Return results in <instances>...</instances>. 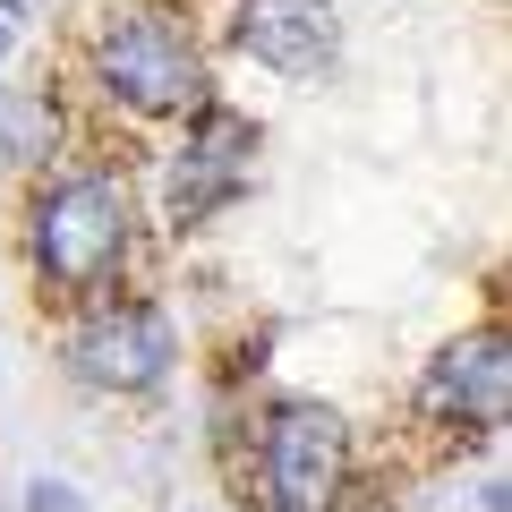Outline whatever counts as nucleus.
I'll return each mask as SVG.
<instances>
[{
  "mask_svg": "<svg viewBox=\"0 0 512 512\" xmlns=\"http://www.w3.org/2000/svg\"><path fill=\"white\" fill-rule=\"evenodd\" d=\"M26 256L52 299H94L128 265V188L111 171H69L26 205Z\"/></svg>",
  "mask_w": 512,
  "mask_h": 512,
  "instance_id": "obj_1",
  "label": "nucleus"
},
{
  "mask_svg": "<svg viewBox=\"0 0 512 512\" xmlns=\"http://www.w3.org/2000/svg\"><path fill=\"white\" fill-rule=\"evenodd\" d=\"M86 60H94V86L120 111H137V120H171V111L205 103V52L188 35V18H171V9H146V0L111 9L94 26Z\"/></svg>",
  "mask_w": 512,
  "mask_h": 512,
  "instance_id": "obj_2",
  "label": "nucleus"
},
{
  "mask_svg": "<svg viewBox=\"0 0 512 512\" xmlns=\"http://www.w3.org/2000/svg\"><path fill=\"white\" fill-rule=\"evenodd\" d=\"M256 154H265V128H256L248 111H231V103H197L188 111V137H180V154H171V171H163L171 231H197V222H214L222 205L248 197Z\"/></svg>",
  "mask_w": 512,
  "mask_h": 512,
  "instance_id": "obj_3",
  "label": "nucleus"
},
{
  "mask_svg": "<svg viewBox=\"0 0 512 512\" xmlns=\"http://www.w3.org/2000/svg\"><path fill=\"white\" fill-rule=\"evenodd\" d=\"M350 487V419L333 402H274L265 410V504L274 512H333Z\"/></svg>",
  "mask_w": 512,
  "mask_h": 512,
  "instance_id": "obj_4",
  "label": "nucleus"
},
{
  "mask_svg": "<svg viewBox=\"0 0 512 512\" xmlns=\"http://www.w3.org/2000/svg\"><path fill=\"white\" fill-rule=\"evenodd\" d=\"M171 316L154 299H94L69 333V367L94 393H154L171 376Z\"/></svg>",
  "mask_w": 512,
  "mask_h": 512,
  "instance_id": "obj_5",
  "label": "nucleus"
},
{
  "mask_svg": "<svg viewBox=\"0 0 512 512\" xmlns=\"http://www.w3.org/2000/svg\"><path fill=\"white\" fill-rule=\"evenodd\" d=\"M419 410H436L444 427L495 436L504 410H512V342H504V325H478V333H461V342H444L436 359H427V376H419Z\"/></svg>",
  "mask_w": 512,
  "mask_h": 512,
  "instance_id": "obj_6",
  "label": "nucleus"
},
{
  "mask_svg": "<svg viewBox=\"0 0 512 512\" xmlns=\"http://www.w3.org/2000/svg\"><path fill=\"white\" fill-rule=\"evenodd\" d=\"M231 35L248 60H265V69L282 77H316L333 60V0H239L231 9Z\"/></svg>",
  "mask_w": 512,
  "mask_h": 512,
  "instance_id": "obj_7",
  "label": "nucleus"
},
{
  "mask_svg": "<svg viewBox=\"0 0 512 512\" xmlns=\"http://www.w3.org/2000/svg\"><path fill=\"white\" fill-rule=\"evenodd\" d=\"M0 128H9V163H43V137H60V111L52 94H18Z\"/></svg>",
  "mask_w": 512,
  "mask_h": 512,
  "instance_id": "obj_8",
  "label": "nucleus"
},
{
  "mask_svg": "<svg viewBox=\"0 0 512 512\" xmlns=\"http://www.w3.org/2000/svg\"><path fill=\"white\" fill-rule=\"evenodd\" d=\"M35 512H69V487H52V478H43V487H35Z\"/></svg>",
  "mask_w": 512,
  "mask_h": 512,
  "instance_id": "obj_9",
  "label": "nucleus"
},
{
  "mask_svg": "<svg viewBox=\"0 0 512 512\" xmlns=\"http://www.w3.org/2000/svg\"><path fill=\"white\" fill-rule=\"evenodd\" d=\"M0 43H9V26H0Z\"/></svg>",
  "mask_w": 512,
  "mask_h": 512,
  "instance_id": "obj_10",
  "label": "nucleus"
}]
</instances>
